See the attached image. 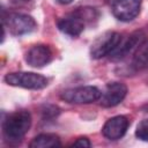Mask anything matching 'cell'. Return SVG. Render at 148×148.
<instances>
[{
  "label": "cell",
  "instance_id": "6",
  "mask_svg": "<svg viewBox=\"0 0 148 148\" xmlns=\"http://www.w3.org/2000/svg\"><path fill=\"white\" fill-rule=\"evenodd\" d=\"M141 1L142 0H114L111 6V12L119 21L130 22L139 15Z\"/></svg>",
  "mask_w": 148,
  "mask_h": 148
},
{
  "label": "cell",
  "instance_id": "9",
  "mask_svg": "<svg viewBox=\"0 0 148 148\" xmlns=\"http://www.w3.org/2000/svg\"><path fill=\"white\" fill-rule=\"evenodd\" d=\"M128 124L130 121L125 116H114L106 120L102 128V133L108 140H119L125 135Z\"/></svg>",
  "mask_w": 148,
  "mask_h": 148
},
{
  "label": "cell",
  "instance_id": "7",
  "mask_svg": "<svg viewBox=\"0 0 148 148\" xmlns=\"http://www.w3.org/2000/svg\"><path fill=\"white\" fill-rule=\"evenodd\" d=\"M24 59L29 66L35 68H42L52 61L53 52L49 45L36 44L27 51Z\"/></svg>",
  "mask_w": 148,
  "mask_h": 148
},
{
  "label": "cell",
  "instance_id": "15",
  "mask_svg": "<svg viewBox=\"0 0 148 148\" xmlns=\"http://www.w3.org/2000/svg\"><path fill=\"white\" fill-rule=\"evenodd\" d=\"M135 136L143 141L148 140V119H143L138 124L135 130Z\"/></svg>",
  "mask_w": 148,
  "mask_h": 148
},
{
  "label": "cell",
  "instance_id": "2",
  "mask_svg": "<svg viewBox=\"0 0 148 148\" xmlns=\"http://www.w3.org/2000/svg\"><path fill=\"white\" fill-rule=\"evenodd\" d=\"M5 82L13 87H20L31 90H40L47 87L49 80L42 75L34 72H13L5 76Z\"/></svg>",
  "mask_w": 148,
  "mask_h": 148
},
{
  "label": "cell",
  "instance_id": "12",
  "mask_svg": "<svg viewBox=\"0 0 148 148\" xmlns=\"http://www.w3.org/2000/svg\"><path fill=\"white\" fill-rule=\"evenodd\" d=\"M132 67L135 71L148 68V39L142 40L135 49L132 58Z\"/></svg>",
  "mask_w": 148,
  "mask_h": 148
},
{
  "label": "cell",
  "instance_id": "3",
  "mask_svg": "<svg viewBox=\"0 0 148 148\" xmlns=\"http://www.w3.org/2000/svg\"><path fill=\"white\" fill-rule=\"evenodd\" d=\"M121 35L114 31H106L98 36L90 46V56L92 59H101L106 56H111V53L118 47Z\"/></svg>",
  "mask_w": 148,
  "mask_h": 148
},
{
  "label": "cell",
  "instance_id": "17",
  "mask_svg": "<svg viewBox=\"0 0 148 148\" xmlns=\"http://www.w3.org/2000/svg\"><path fill=\"white\" fill-rule=\"evenodd\" d=\"M58 3H60V5H68V3H71V2H73V0H56Z\"/></svg>",
  "mask_w": 148,
  "mask_h": 148
},
{
  "label": "cell",
  "instance_id": "13",
  "mask_svg": "<svg viewBox=\"0 0 148 148\" xmlns=\"http://www.w3.org/2000/svg\"><path fill=\"white\" fill-rule=\"evenodd\" d=\"M60 146H61V142H60L59 136L52 133L38 134L29 143L30 148H56Z\"/></svg>",
  "mask_w": 148,
  "mask_h": 148
},
{
  "label": "cell",
  "instance_id": "8",
  "mask_svg": "<svg viewBox=\"0 0 148 148\" xmlns=\"http://www.w3.org/2000/svg\"><path fill=\"white\" fill-rule=\"evenodd\" d=\"M127 94V87L121 82H110L99 97V104L104 108H113L121 103Z\"/></svg>",
  "mask_w": 148,
  "mask_h": 148
},
{
  "label": "cell",
  "instance_id": "14",
  "mask_svg": "<svg viewBox=\"0 0 148 148\" xmlns=\"http://www.w3.org/2000/svg\"><path fill=\"white\" fill-rule=\"evenodd\" d=\"M73 14L75 16H77L81 21H83L84 23L86 22H91V21L96 20L97 16H98L97 10L92 7H80Z\"/></svg>",
  "mask_w": 148,
  "mask_h": 148
},
{
  "label": "cell",
  "instance_id": "4",
  "mask_svg": "<svg viewBox=\"0 0 148 148\" xmlns=\"http://www.w3.org/2000/svg\"><path fill=\"white\" fill-rule=\"evenodd\" d=\"M101 95V90L94 86H81L64 90L60 97L69 104H90L98 101Z\"/></svg>",
  "mask_w": 148,
  "mask_h": 148
},
{
  "label": "cell",
  "instance_id": "1",
  "mask_svg": "<svg viewBox=\"0 0 148 148\" xmlns=\"http://www.w3.org/2000/svg\"><path fill=\"white\" fill-rule=\"evenodd\" d=\"M31 126V114L27 110L9 113L2 121L3 138L9 143L20 142Z\"/></svg>",
  "mask_w": 148,
  "mask_h": 148
},
{
  "label": "cell",
  "instance_id": "5",
  "mask_svg": "<svg viewBox=\"0 0 148 148\" xmlns=\"http://www.w3.org/2000/svg\"><path fill=\"white\" fill-rule=\"evenodd\" d=\"M2 22L14 36L30 34L37 28V23L34 17L23 13H9L7 17H2Z\"/></svg>",
  "mask_w": 148,
  "mask_h": 148
},
{
  "label": "cell",
  "instance_id": "16",
  "mask_svg": "<svg viewBox=\"0 0 148 148\" xmlns=\"http://www.w3.org/2000/svg\"><path fill=\"white\" fill-rule=\"evenodd\" d=\"M91 146V143H90V141H89V139L88 138H86V136H81V138H79V139H76L73 143H72V147H81V148H88V147H90Z\"/></svg>",
  "mask_w": 148,
  "mask_h": 148
},
{
  "label": "cell",
  "instance_id": "11",
  "mask_svg": "<svg viewBox=\"0 0 148 148\" xmlns=\"http://www.w3.org/2000/svg\"><path fill=\"white\" fill-rule=\"evenodd\" d=\"M57 27L62 34L71 37H77L84 29V22L72 13L68 16L61 17L57 22Z\"/></svg>",
  "mask_w": 148,
  "mask_h": 148
},
{
  "label": "cell",
  "instance_id": "10",
  "mask_svg": "<svg viewBox=\"0 0 148 148\" xmlns=\"http://www.w3.org/2000/svg\"><path fill=\"white\" fill-rule=\"evenodd\" d=\"M142 37H143L142 34L136 31V32H133L130 36H127L125 39L121 38L118 47L111 53L112 59L120 60V59L125 58L128 53H131L133 50H135L139 46V44L142 42Z\"/></svg>",
  "mask_w": 148,
  "mask_h": 148
}]
</instances>
